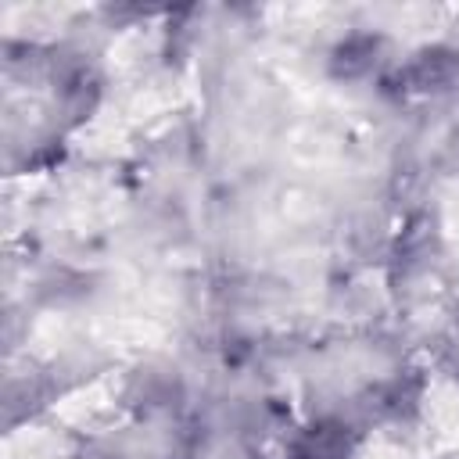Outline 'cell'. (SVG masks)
Segmentation results:
<instances>
[{
	"label": "cell",
	"mask_w": 459,
	"mask_h": 459,
	"mask_svg": "<svg viewBox=\"0 0 459 459\" xmlns=\"http://www.w3.org/2000/svg\"><path fill=\"white\" fill-rule=\"evenodd\" d=\"M405 79L412 90H423V93L452 90L459 82V50H452V47L420 50L412 57V65L405 68Z\"/></svg>",
	"instance_id": "6da1fadb"
},
{
	"label": "cell",
	"mask_w": 459,
	"mask_h": 459,
	"mask_svg": "<svg viewBox=\"0 0 459 459\" xmlns=\"http://www.w3.org/2000/svg\"><path fill=\"white\" fill-rule=\"evenodd\" d=\"M298 459H348V437L341 423H316L294 448Z\"/></svg>",
	"instance_id": "7a4b0ae2"
},
{
	"label": "cell",
	"mask_w": 459,
	"mask_h": 459,
	"mask_svg": "<svg viewBox=\"0 0 459 459\" xmlns=\"http://www.w3.org/2000/svg\"><path fill=\"white\" fill-rule=\"evenodd\" d=\"M373 61H377V39H373V36H351V39H344V43L333 50L330 68H333V75L355 79V75L369 72Z\"/></svg>",
	"instance_id": "3957f363"
}]
</instances>
